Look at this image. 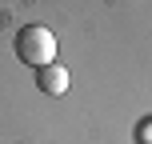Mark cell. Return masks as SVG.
<instances>
[{"mask_svg":"<svg viewBox=\"0 0 152 144\" xmlns=\"http://www.w3.org/2000/svg\"><path fill=\"white\" fill-rule=\"evenodd\" d=\"M36 88L48 92V96H64V92H68V68H64V64H44V68H36Z\"/></svg>","mask_w":152,"mask_h":144,"instance_id":"obj_2","label":"cell"},{"mask_svg":"<svg viewBox=\"0 0 152 144\" xmlns=\"http://www.w3.org/2000/svg\"><path fill=\"white\" fill-rule=\"evenodd\" d=\"M16 60L32 64V68H44V64H56V36L44 28V24H24L12 40Z\"/></svg>","mask_w":152,"mask_h":144,"instance_id":"obj_1","label":"cell"}]
</instances>
